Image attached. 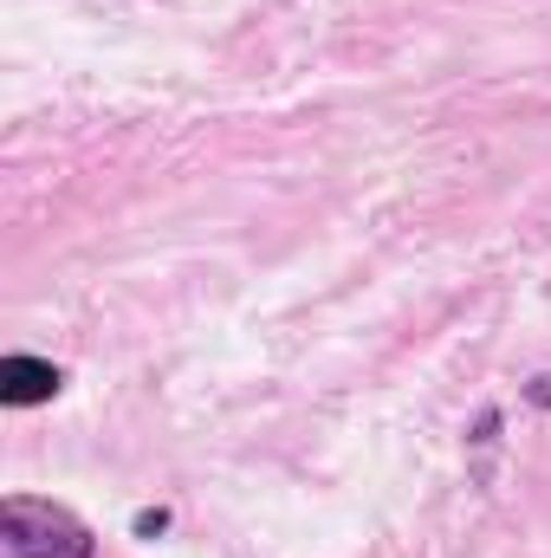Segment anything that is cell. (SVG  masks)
Wrapping results in <instances>:
<instances>
[{
  "mask_svg": "<svg viewBox=\"0 0 551 558\" xmlns=\"http://www.w3.org/2000/svg\"><path fill=\"white\" fill-rule=\"evenodd\" d=\"M59 390H65V371H59V364H46V357H26V351L0 357V403H7V410L52 403Z\"/></svg>",
  "mask_w": 551,
  "mask_h": 558,
  "instance_id": "obj_2",
  "label": "cell"
},
{
  "mask_svg": "<svg viewBox=\"0 0 551 558\" xmlns=\"http://www.w3.org/2000/svg\"><path fill=\"white\" fill-rule=\"evenodd\" d=\"M0 539L13 558H98V533L78 513L52 500H26V494L0 500Z\"/></svg>",
  "mask_w": 551,
  "mask_h": 558,
  "instance_id": "obj_1",
  "label": "cell"
},
{
  "mask_svg": "<svg viewBox=\"0 0 551 558\" xmlns=\"http://www.w3.org/2000/svg\"><path fill=\"white\" fill-rule=\"evenodd\" d=\"M526 403H532V410H551V371H546V377H532V384H526Z\"/></svg>",
  "mask_w": 551,
  "mask_h": 558,
  "instance_id": "obj_4",
  "label": "cell"
},
{
  "mask_svg": "<svg viewBox=\"0 0 551 558\" xmlns=\"http://www.w3.org/2000/svg\"><path fill=\"white\" fill-rule=\"evenodd\" d=\"M131 526H137V539H156V533L169 526V513H162V507H143L137 520H131Z\"/></svg>",
  "mask_w": 551,
  "mask_h": 558,
  "instance_id": "obj_3",
  "label": "cell"
}]
</instances>
